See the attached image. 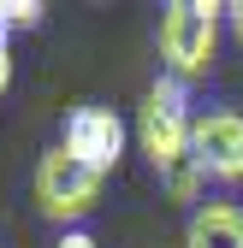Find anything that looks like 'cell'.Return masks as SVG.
I'll return each mask as SVG.
<instances>
[{"label":"cell","mask_w":243,"mask_h":248,"mask_svg":"<svg viewBox=\"0 0 243 248\" xmlns=\"http://www.w3.org/2000/svg\"><path fill=\"white\" fill-rule=\"evenodd\" d=\"M190 95L178 77H160L155 89H148L142 101V118H137V136H142V154L155 160V171H172L190 160Z\"/></svg>","instance_id":"obj_1"},{"label":"cell","mask_w":243,"mask_h":248,"mask_svg":"<svg viewBox=\"0 0 243 248\" xmlns=\"http://www.w3.org/2000/svg\"><path fill=\"white\" fill-rule=\"evenodd\" d=\"M220 12L226 6H202V0H178L160 18V59L166 77H202L214 65V42H220Z\"/></svg>","instance_id":"obj_2"},{"label":"cell","mask_w":243,"mask_h":248,"mask_svg":"<svg viewBox=\"0 0 243 248\" xmlns=\"http://www.w3.org/2000/svg\"><path fill=\"white\" fill-rule=\"evenodd\" d=\"M101 195V171H89L83 160H71L66 148H48L36 160V201L48 219H83Z\"/></svg>","instance_id":"obj_3"},{"label":"cell","mask_w":243,"mask_h":248,"mask_svg":"<svg viewBox=\"0 0 243 248\" xmlns=\"http://www.w3.org/2000/svg\"><path fill=\"white\" fill-rule=\"evenodd\" d=\"M190 160L202 166V177L237 183L243 177V112H202L190 124Z\"/></svg>","instance_id":"obj_4"},{"label":"cell","mask_w":243,"mask_h":248,"mask_svg":"<svg viewBox=\"0 0 243 248\" xmlns=\"http://www.w3.org/2000/svg\"><path fill=\"white\" fill-rule=\"evenodd\" d=\"M71 154V160H83L89 171H113L119 154H125V118H119L113 107H77L66 118V142H59Z\"/></svg>","instance_id":"obj_5"},{"label":"cell","mask_w":243,"mask_h":248,"mask_svg":"<svg viewBox=\"0 0 243 248\" xmlns=\"http://www.w3.org/2000/svg\"><path fill=\"white\" fill-rule=\"evenodd\" d=\"M184 248H243V213L231 201H208L190 213V231Z\"/></svg>","instance_id":"obj_6"},{"label":"cell","mask_w":243,"mask_h":248,"mask_svg":"<svg viewBox=\"0 0 243 248\" xmlns=\"http://www.w3.org/2000/svg\"><path fill=\"white\" fill-rule=\"evenodd\" d=\"M160 177H166V195H172V201H196V195H202V183H208L196 160H184V166H172V171H160Z\"/></svg>","instance_id":"obj_7"},{"label":"cell","mask_w":243,"mask_h":248,"mask_svg":"<svg viewBox=\"0 0 243 248\" xmlns=\"http://www.w3.org/2000/svg\"><path fill=\"white\" fill-rule=\"evenodd\" d=\"M30 24H42V0H0V36L30 30Z\"/></svg>","instance_id":"obj_8"},{"label":"cell","mask_w":243,"mask_h":248,"mask_svg":"<svg viewBox=\"0 0 243 248\" xmlns=\"http://www.w3.org/2000/svg\"><path fill=\"white\" fill-rule=\"evenodd\" d=\"M6 89H12V42L0 36V95H6Z\"/></svg>","instance_id":"obj_9"},{"label":"cell","mask_w":243,"mask_h":248,"mask_svg":"<svg viewBox=\"0 0 243 248\" xmlns=\"http://www.w3.org/2000/svg\"><path fill=\"white\" fill-rule=\"evenodd\" d=\"M53 248H101V242H95V236H89V231H66V236H59Z\"/></svg>","instance_id":"obj_10"},{"label":"cell","mask_w":243,"mask_h":248,"mask_svg":"<svg viewBox=\"0 0 243 248\" xmlns=\"http://www.w3.org/2000/svg\"><path fill=\"white\" fill-rule=\"evenodd\" d=\"M226 12H231V30L243 36V0H237V6H226Z\"/></svg>","instance_id":"obj_11"}]
</instances>
